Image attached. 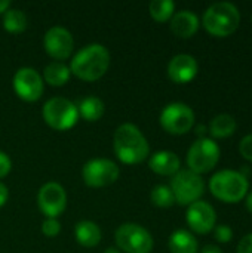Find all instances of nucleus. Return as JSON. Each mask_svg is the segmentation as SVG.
I'll return each mask as SVG.
<instances>
[{
  "mask_svg": "<svg viewBox=\"0 0 252 253\" xmlns=\"http://www.w3.org/2000/svg\"><path fill=\"white\" fill-rule=\"evenodd\" d=\"M114 153L126 165H137L146 160L150 153L149 142L143 132L132 123H123L114 133Z\"/></svg>",
  "mask_w": 252,
  "mask_h": 253,
  "instance_id": "f03ea898",
  "label": "nucleus"
},
{
  "mask_svg": "<svg viewBox=\"0 0 252 253\" xmlns=\"http://www.w3.org/2000/svg\"><path fill=\"white\" fill-rule=\"evenodd\" d=\"M236 127H238L236 119L232 114L221 113V114H217L211 120L209 133L214 138H227V136H230V135H233L236 132Z\"/></svg>",
  "mask_w": 252,
  "mask_h": 253,
  "instance_id": "aec40b11",
  "label": "nucleus"
},
{
  "mask_svg": "<svg viewBox=\"0 0 252 253\" xmlns=\"http://www.w3.org/2000/svg\"><path fill=\"white\" fill-rule=\"evenodd\" d=\"M79 116H82L88 122H97L104 116L105 105L98 96H86L79 104Z\"/></svg>",
  "mask_w": 252,
  "mask_h": 253,
  "instance_id": "412c9836",
  "label": "nucleus"
},
{
  "mask_svg": "<svg viewBox=\"0 0 252 253\" xmlns=\"http://www.w3.org/2000/svg\"><path fill=\"white\" fill-rule=\"evenodd\" d=\"M43 119L55 130H68L79 120L77 107L65 98H50L43 105Z\"/></svg>",
  "mask_w": 252,
  "mask_h": 253,
  "instance_id": "0eeeda50",
  "label": "nucleus"
},
{
  "mask_svg": "<svg viewBox=\"0 0 252 253\" xmlns=\"http://www.w3.org/2000/svg\"><path fill=\"white\" fill-rule=\"evenodd\" d=\"M37 205L46 218H58L67 206V194L58 182H46L37 193Z\"/></svg>",
  "mask_w": 252,
  "mask_h": 253,
  "instance_id": "9b49d317",
  "label": "nucleus"
},
{
  "mask_svg": "<svg viewBox=\"0 0 252 253\" xmlns=\"http://www.w3.org/2000/svg\"><path fill=\"white\" fill-rule=\"evenodd\" d=\"M74 236L79 245L85 248H94L101 242V230L92 221H80L74 227Z\"/></svg>",
  "mask_w": 252,
  "mask_h": 253,
  "instance_id": "6ab92c4d",
  "label": "nucleus"
},
{
  "mask_svg": "<svg viewBox=\"0 0 252 253\" xmlns=\"http://www.w3.org/2000/svg\"><path fill=\"white\" fill-rule=\"evenodd\" d=\"M149 166L154 173L165 175V176H174L180 170L181 162H180V157L174 151L162 150V151L154 153L150 157Z\"/></svg>",
  "mask_w": 252,
  "mask_h": 253,
  "instance_id": "f3484780",
  "label": "nucleus"
},
{
  "mask_svg": "<svg viewBox=\"0 0 252 253\" xmlns=\"http://www.w3.org/2000/svg\"><path fill=\"white\" fill-rule=\"evenodd\" d=\"M201 253H223V251L218 246H215V245H206Z\"/></svg>",
  "mask_w": 252,
  "mask_h": 253,
  "instance_id": "2f4dec72",
  "label": "nucleus"
},
{
  "mask_svg": "<svg viewBox=\"0 0 252 253\" xmlns=\"http://www.w3.org/2000/svg\"><path fill=\"white\" fill-rule=\"evenodd\" d=\"M110 67V52L100 43H91L80 49L71 59L70 71L86 82L101 79Z\"/></svg>",
  "mask_w": 252,
  "mask_h": 253,
  "instance_id": "f257e3e1",
  "label": "nucleus"
},
{
  "mask_svg": "<svg viewBox=\"0 0 252 253\" xmlns=\"http://www.w3.org/2000/svg\"><path fill=\"white\" fill-rule=\"evenodd\" d=\"M171 30L181 39H190L199 30V16L189 9L175 12L171 18Z\"/></svg>",
  "mask_w": 252,
  "mask_h": 253,
  "instance_id": "dca6fc26",
  "label": "nucleus"
},
{
  "mask_svg": "<svg viewBox=\"0 0 252 253\" xmlns=\"http://www.w3.org/2000/svg\"><path fill=\"white\" fill-rule=\"evenodd\" d=\"M245 205H247V209L252 213V191H250L245 197Z\"/></svg>",
  "mask_w": 252,
  "mask_h": 253,
  "instance_id": "f704fd0d",
  "label": "nucleus"
},
{
  "mask_svg": "<svg viewBox=\"0 0 252 253\" xmlns=\"http://www.w3.org/2000/svg\"><path fill=\"white\" fill-rule=\"evenodd\" d=\"M116 245L126 253H150L153 251L151 234L138 224H123L116 230Z\"/></svg>",
  "mask_w": 252,
  "mask_h": 253,
  "instance_id": "6e6552de",
  "label": "nucleus"
},
{
  "mask_svg": "<svg viewBox=\"0 0 252 253\" xmlns=\"http://www.w3.org/2000/svg\"><path fill=\"white\" fill-rule=\"evenodd\" d=\"M205 132H206V126L205 125H198L196 126V135H199V138H205L203 136Z\"/></svg>",
  "mask_w": 252,
  "mask_h": 253,
  "instance_id": "473e14b6",
  "label": "nucleus"
},
{
  "mask_svg": "<svg viewBox=\"0 0 252 253\" xmlns=\"http://www.w3.org/2000/svg\"><path fill=\"white\" fill-rule=\"evenodd\" d=\"M12 168V162L9 159V156L3 151H0V178L6 176L10 172Z\"/></svg>",
  "mask_w": 252,
  "mask_h": 253,
  "instance_id": "c85d7f7f",
  "label": "nucleus"
},
{
  "mask_svg": "<svg viewBox=\"0 0 252 253\" xmlns=\"http://www.w3.org/2000/svg\"><path fill=\"white\" fill-rule=\"evenodd\" d=\"M150 199H151L153 205H156L159 208H171L175 203V199H174V194H172L171 187L163 185V184L156 185L151 190Z\"/></svg>",
  "mask_w": 252,
  "mask_h": 253,
  "instance_id": "393cba45",
  "label": "nucleus"
},
{
  "mask_svg": "<svg viewBox=\"0 0 252 253\" xmlns=\"http://www.w3.org/2000/svg\"><path fill=\"white\" fill-rule=\"evenodd\" d=\"M42 231L46 237H56L61 231V224L56 218H46V221L42 224Z\"/></svg>",
  "mask_w": 252,
  "mask_h": 253,
  "instance_id": "a878e982",
  "label": "nucleus"
},
{
  "mask_svg": "<svg viewBox=\"0 0 252 253\" xmlns=\"http://www.w3.org/2000/svg\"><path fill=\"white\" fill-rule=\"evenodd\" d=\"M214 234H215L217 242H220V243H229L232 240V237H233V230L229 225L221 224V225H217L215 227Z\"/></svg>",
  "mask_w": 252,
  "mask_h": 253,
  "instance_id": "bb28decb",
  "label": "nucleus"
},
{
  "mask_svg": "<svg viewBox=\"0 0 252 253\" xmlns=\"http://www.w3.org/2000/svg\"><path fill=\"white\" fill-rule=\"evenodd\" d=\"M43 44H45V50L48 52V55L62 62V59L70 58V55L73 53L74 40H73L71 33L67 28L56 25L46 31Z\"/></svg>",
  "mask_w": 252,
  "mask_h": 253,
  "instance_id": "ddd939ff",
  "label": "nucleus"
},
{
  "mask_svg": "<svg viewBox=\"0 0 252 253\" xmlns=\"http://www.w3.org/2000/svg\"><path fill=\"white\" fill-rule=\"evenodd\" d=\"M149 9L153 19L159 22H165L172 18L175 12V3L172 0H153Z\"/></svg>",
  "mask_w": 252,
  "mask_h": 253,
  "instance_id": "b1692460",
  "label": "nucleus"
},
{
  "mask_svg": "<svg viewBox=\"0 0 252 253\" xmlns=\"http://www.w3.org/2000/svg\"><path fill=\"white\" fill-rule=\"evenodd\" d=\"M199 71V64L195 56L189 53L175 55L168 64V76L174 83H189Z\"/></svg>",
  "mask_w": 252,
  "mask_h": 253,
  "instance_id": "2eb2a0df",
  "label": "nucleus"
},
{
  "mask_svg": "<svg viewBox=\"0 0 252 253\" xmlns=\"http://www.w3.org/2000/svg\"><path fill=\"white\" fill-rule=\"evenodd\" d=\"M102 253H120L117 249H114V248H108V249H105Z\"/></svg>",
  "mask_w": 252,
  "mask_h": 253,
  "instance_id": "c9c22d12",
  "label": "nucleus"
},
{
  "mask_svg": "<svg viewBox=\"0 0 252 253\" xmlns=\"http://www.w3.org/2000/svg\"><path fill=\"white\" fill-rule=\"evenodd\" d=\"M171 253H198L199 243L196 237L187 230H177L171 234L168 242Z\"/></svg>",
  "mask_w": 252,
  "mask_h": 253,
  "instance_id": "a211bd4d",
  "label": "nucleus"
},
{
  "mask_svg": "<svg viewBox=\"0 0 252 253\" xmlns=\"http://www.w3.org/2000/svg\"><path fill=\"white\" fill-rule=\"evenodd\" d=\"M171 190L175 203L181 206H190L202 197L205 191V182L201 175L192 172L190 169H183L172 176Z\"/></svg>",
  "mask_w": 252,
  "mask_h": 253,
  "instance_id": "423d86ee",
  "label": "nucleus"
},
{
  "mask_svg": "<svg viewBox=\"0 0 252 253\" xmlns=\"http://www.w3.org/2000/svg\"><path fill=\"white\" fill-rule=\"evenodd\" d=\"M9 7H10L9 0H0V13H4Z\"/></svg>",
  "mask_w": 252,
  "mask_h": 253,
  "instance_id": "72a5a7b5",
  "label": "nucleus"
},
{
  "mask_svg": "<svg viewBox=\"0 0 252 253\" xmlns=\"http://www.w3.org/2000/svg\"><path fill=\"white\" fill-rule=\"evenodd\" d=\"M241 22V12L230 1H218L211 4L203 13L205 30L215 37H227L236 31Z\"/></svg>",
  "mask_w": 252,
  "mask_h": 253,
  "instance_id": "20e7f679",
  "label": "nucleus"
},
{
  "mask_svg": "<svg viewBox=\"0 0 252 253\" xmlns=\"http://www.w3.org/2000/svg\"><path fill=\"white\" fill-rule=\"evenodd\" d=\"M239 151H241V154H242L244 159L252 162V133L245 135L242 138V141L239 144Z\"/></svg>",
  "mask_w": 252,
  "mask_h": 253,
  "instance_id": "cd10ccee",
  "label": "nucleus"
},
{
  "mask_svg": "<svg viewBox=\"0 0 252 253\" xmlns=\"http://www.w3.org/2000/svg\"><path fill=\"white\" fill-rule=\"evenodd\" d=\"M221 156L220 145L211 138H199L192 144L187 153V166L192 172L201 175L212 170Z\"/></svg>",
  "mask_w": 252,
  "mask_h": 253,
  "instance_id": "39448f33",
  "label": "nucleus"
},
{
  "mask_svg": "<svg viewBox=\"0 0 252 253\" xmlns=\"http://www.w3.org/2000/svg\"><path fill=\"white\" fill-rule=\"evenodd\" d=\"M119 173V166L108 159H92L85 163L82 169V178L85 184L94 188L111 185L117 181Z\"/></svg>",
  "mask_w": 252,
  "mask_h": 253,
  "instance_id": "9d476101",
  "label": "nucleus"
},
{
  "mask_svg": "<svg viewBox=\"0 0 252 253\" xmlns=\"http://www.w3.org/2000/svg\"><path fill=\"white\" fill-rule=\"evenodd\" d=\"M70 67H67L64 62L61 61H53L50 64H48L45 67V71H43V77L45 80L52 84V86H62L68 82L70 79Z\"/></svg>",
  "mask_w": 252,
  "mask_h": 253,
  "instance_id": "4be33fe9",
  "label": "nucleus"
},
{
  "mask_svg": "<svg viewBox=\"0 0 252 253\" xmlns=\"http://www.w3.org/2000/svg\"><path fill=\"white\" fill-rule=\"evenodd\" d=\"M236 253H252V233L247 234L238 245Z\"/></svg>",
  "mask_w": 252,
  "mask_h": 253,
  "instance_id": "c756f323",
  "label": "nucleus"
},
{
  "mask_svg": "<svg viewBox=\"0 0 252 253\" xmlns=\"http://www.w3.org/2000/svg\"><path fill=\"white\" fill-rule=\"evenodd\" d=\"M7 197H9V191H7V187L4 184L0 182V208L7 202Z\"/></svg>",
  "mask_w": 252,
  "mask_h": 253,
  "instance_id": "7c9ffc66",
  "label": "nucleus"
},
{
  "mask_svg": "<svg viewBox=\"0 0 252 253\" xmlns=\"http://www.w3.org/2000/svg\"><path fill=\"white\" fill-rule=\"evenodd\" d=\"M3 27L6 31L18 34L22 33L27 28V16L21 9L16 7H9L3 13Z\"/></svg>",
  "mask_w": 252,
  "mask_h": 253,
  "instance_id": "5701e85b",
  "label": "nucleus"
},
{
  "mask_svg": "<svg viewBox=\"0 0 252 253\" xmlns=\"http://www.w3.org/2000/svg\"><path fill=\"white\" fill-rule=\"evenodd\" d=\"M186 221L195 233L206 234L214 230L217 222V213L209 203L198 200L189 206L186 213Z\"/></svg>",
  "mask_w": 252,
  "mask_h": 253,
  "instance_id": "4468645a",
  "label": "nucleus"
},
{
  "mask_svg": "<svg viewBox=\"0 0 252 253\" xmlns=\"http://www.w3.org/2000/svg\"><path fill=\"white\" fill-rule=\"evenodd\" d=\"M209 190L214 197L224 203H239L247 197L250 182L242 172L223 169L209 179Z\"/></svg>",
  "mask_w": 252,
  "mask_h": 253,
  "instance_id": "7ed1b4c3",
  "label": "nucleus"
},
{
  "mask_svg": "<svg viewBox=\"0 0 252 253\" xmlns=\"http://www.w3.org/2000/svg\"><path fill=\"white\" fill-rule=\"evenodd\" d=\"M12 86L16 95L27 102L37 101L43 93V80L40 74L31 67L19 68L13 76Z\"/></svg>",
  "mask_w": 252,
  "mask_h": 253,
  "instance_id": "f8f14e48",
  "label": "nucleus"
},
{
  "mask_svg": "<svg viewBox=\"0 0 252 253\" xmlns=\"http://www.w3.org/2000/svg\"><path fill=\"white\" fill-rule=\"evenodd\" d=\"M162 127L172 135L187 133L195 125V111L184 102H171L160 113Z\"/></svg>",
  "mask_w": 252,
  "mask_h": 253,
  "instance_id": "1a4fd4ad",
  "label": "nucleus"
}]
</instances>
